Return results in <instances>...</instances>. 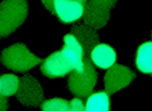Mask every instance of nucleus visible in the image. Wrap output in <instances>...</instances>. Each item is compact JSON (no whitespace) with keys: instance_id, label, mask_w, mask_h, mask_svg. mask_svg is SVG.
Listing matches in <instances>:
<instances>
[{"instance_id":"1","label":"nucleus","mask_w":152,"mask_h":111,"mask_svg":"<svg viewBox=\"0 0 152 111\" xmlns=\"http://www.w3.org/2000/svg\"><path fill=\"white\" fill-rule=\"evenodd\" d=\"M28 15V3L24 0H5L0 3V38L15 32Z\"/></svg>"},{"instance_id":"2","label":"nucleus","mask_w":152,"mask_h":111,"mask_svg":"<svg viewBox=\"0 0 152 111\" xmlns=\"http://www.w3.org/2000/svg\"><path fill=\"white\" fill-rule=\"evenodd\" d=\"M1 62L4 66L13 71L26 72L41 63L39 56L32 53L23 43L9 46L1 53Z\"/></svg>"},{"instance_id":"3","label":"nucleus","mask_w":152,"mask_h":111,"mask_svg":"<svg viewBox=\"0 0 152 111\" xmlns=\"http://www.w3.org/2000/svg\"><path fill=\"white\" fill-rule=\"evenodd\" d=\"M98 82V73L90 61H85L84 70L72 72L69 77V89L76 97H89Z\"/></svg>"},{"instance_id":"4","label":"nucleus","mask_w":152,"mask_h":111,"mask_svg":"<svg viewBox=\"0 0 152 111\" xmlns=\"http://www.w3.org/2000/svg\"><path fill=\"white\" fill-rule=\"evenodd\" d=\"M115 5V1L108 0H90L85 1L84 20L88 25L99 29L105 27L110 18V9Z\"/></svg>"},{"instance_id":"5","label":"nucleus","mask_w":152,"mask_h":111,"mask_svg":"<svg viewBox=\"0 0 152 111\" xmlns=\"http://www.w3.org/2000/svg\"><path fill=\"white\" fill-rule=\"evenodd\" d=\"M17 99L20 104L26 106H37L43 102V89L41 83L31 75H24L20 77V83L17 92Z\"/></svg>"},{"instance_id":"6","label":"nucleus","mask_w":152,"mask_h":111,"mask_svg":"<svg viewBox=\"0 0 152 111\" xmlns=\"http://www.w3.org/2000/svg\"><path fill=\"white\" fill-rule=\"evenodd\" d=\"M42 73L46 75L50 78H58L69 75L70 72H74V66L66 54L61 51H57L50 54L41 65Z\"/></svg>"},{"instance_id":"7","label":"nucleus","mask_w":152,"mask_h":111,"mask_svg":"<svg viewBox=\"0 0 152 111\" xmlns=\"http://www.w3.org/2000/svg\"><path fill=\"white\" fill-rule=\"evenodd\" d=\"M134 78V73L128 67L123 65H114L112 68L107 71L104 76V85H105L107 92L114 94L117 91L127 87Z\"/></svg>"},{"instance_id":"8","label":"nucleus","mask_w":152,"mask_h":111,"mask_svg":"<svg viewBox=\"0 0 152 111\" xmlns=\"http://www.w3.org/2000/svg\"><path fill=\"white\" fill-rule=\"evenodd\" d=\"M85 1L81 0H55V13L65 23H72L84 17Z\"/></svg>"},{"instance_id":"9","label":"nucleus","mask_w":152,"mask_h":111,"mask_svg":"<svg viewBox=\"0 0 152 111\" xmlns=\"http://www.w3.org/2000/svg\"><path fill=\"white\" fill-rule=\"evenodd\" d=\"M62 52L74 66V72H80L84 70L85 59H84V48L76 41V38L71 34H66L64 37V47Z\"/></svg>"},{"instance_id":"10","label":"nucleus","mask_w":152,"mask_h":111,"mask_svg":"<svg viewBox=\"0 0 152 111\" xmlns=\"http://www.w3.org/2000/svg\"><path fill=\"white\" fill-rule=\"evenodd\" d=\"M71 34H72L76 38V41L81 44V47L84 48V52L85 51L91 52L98 44H100V43H99L100 37H99L98 30L95 29V28L88 25L86 23L77 24L76 27H74Z\"/></svg>"},{"instance_id":"11","label":"nucleus","mask_w":152,"mask_h":111,"mask_svg":"<svg viewBox=\"0 0 152 111\" xmlns=\"http://www.w3.org/2000/svg\"><path fill=\"white\" fill-rule=\"evenodd\" d=\"M90 59L94 66L103 70H109L114 66L117 61V54L109 44L100 43L90 52Z\"/></svg>"},{"instance_id":"12","label":"nucleus","mask_w":152,"mask_h":111,"mask_svg":"<svg viewBox=\"0 0 152 111\" xmlns=\"http://www.w3.org/2000/svg\"><path fill=\"white\" fill-rule=\"evenodd\" d=\"M136 66L141 72L152 73V42H146L138 47L136 54Z\"/></svg>"},{"instance_id":"13","label":"nucleus","mask_w":152,"mask_h":111,"mask_svg":"<svg viewBox=\"0 0 152 111\" xmlns=\"http://www.w3.org/2000/svg\"><path fill=\"white\" fill-rule=\"evenodd\" d=\"M85 106H86V111H109L110 110L109 94L104 91L91 94L88 97Z\"/></svg>"},{"instance_id":"14","label":"nucleus","mask_w":152,"mask_h":111,"mask_svg":"<svg viewBox=\"0 0 152 111\" xmlns=\"http://www.w3.org/2000/svg\"><path fill=\"white\" fill-rule=\"evenodd\" d=\"M20 78L13 73H5L0 76V95L4 97H10L17 95Z\"/></svg>"},{"instance_id":"15","label":"nucleus","mask_w":152,"mask_h":111,"mask_svg":"<svg viewBox=\"0 0 152 111\" xmlns=\"http://www.w3.org/2000/svg\"><path fill=\"white\" fill-rule=\"evenodd\" d=\"M41 109L42 111H69V102L60 97L50 99L42 102Z\"/></svg>"},{"instance_id":"16","label":"nucleus","mask_w":152,"mask_h":111,"mask_svg":"<svg viewBox=\"0 0 152 111\" xmlns=\"http://www.w3.org/2000/svg\"><path fill=\"white\" fill-rule=\"evenodd\" d=\"M69 111H86V106L81 99L76 97L69 102Z\"/></svg>"},{"instance_id":"17","label":"nucleus","mask_w":152,"mask_h":111,"mask_svg":"<svg viewBox=\"0 0 152 111\" xmlns=\"http://www.w3.org/2000/svg\"><path fill=\"white\" fill-rule=\"evenodd\" d=\"M42 5L51 12H55V0H43V1H42Z\"/></svg>"},{"instance_id":"18","label":"nucleus","mask_w":152,"mask_h":111,"mask_svg":"<svg viewBox=\"0 0 152 111\" xmlns=\"http://www.w3.org/2000/svg\"><path fill=\"white\" fill-rule=\"evenodd\" d=\"M0 111H8V100L0 95Z\"/></svg>"}]
</instances>
